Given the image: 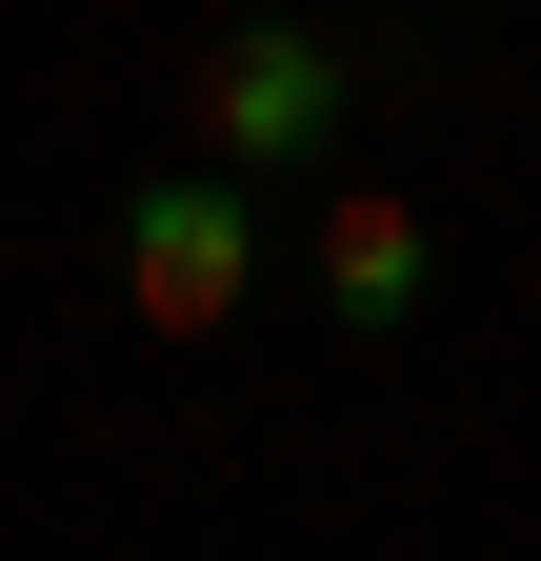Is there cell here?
Here are the masks:
<instances>
[{
    "label": "cell",
    "mask_w": 541,
    "mask_h": 561,
    "mask_svg": "<svg viewBox=\"0 0 541 561\" xmlns=\"http://www.w3.org/2000/svg\"><path fill=\"white\" fill-rule=\"evenodd\" d=\"M241 280H261V201H241L221 161H181V181L120 201V301H141L161 341H221V321H241Z\"/></svg>",
    "instance_id": "cell-1"
},
{
    "label": "cell",
    "mask_w": 541,
    "mask_h": 561,
    "mask_svg": "<svg viewBox=\"0 0 541 561\" xmlns=\"http://www.w3.org/2000/svg\"><path fill=\"white\" fill-rule=\"evenodd\" d=\"M342 41H321V21H241L221 60H200V161H221V181H281V161H321V140H342Z\"/></svg>",
    "instance_id": "cell-2"
},
{
    "label": "cell",
    "mask_w": 541,
    "mask_h": 561,
    "mask_svg": "<svg viewBox=\"0 0 541 561\" xmlns=\"http://www.w3.org/2000/svg\"><path fill=\"white\" fill-rule=\"evenodd\" d=\"M321 321H342V341L422 321V221H401V201H321Z\"/></svg>",
    "instance_id": "cell-3"
}]
</instances>
